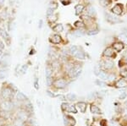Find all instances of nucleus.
<instances>
[{"mask_svg": "<svg viewBox=\"0 0 127 126\" xmlns=\"http://www.w3.org/2000/svg\"><path fill=\"white\" fill-rule=\"evenodd\" d=\"M17 91V88L12 83H4L0 90V98L2 100H14L15 97V94Z\"/></svg>", "mask_w": 127, "mask_h": 126, "instance_id": "nucleus-1", "label": "nucleus"}, {"mask_svg": "<svg viewBox=\"0 0 127 126\" xmlns=\"http://www.w3.org/2000/svg\"><path fill=\"white\" fill-rule=\"evenodd\" d=\"M15 118H17L21 121L26 123L28 121V119L31 118V113L27 110H26V109L20 107V108L16 109V111L15 112Z\"/></svg>", "mask_w": 127, "mask_h": 126, "instance_id": "nucleus-2", "label": "nucleus"}, {"mask_svg": "<svg viewBox=\"0 0 127 126\" xmlns=\"http://www.w3.org/2000/svg\"><path fill=\"white\" fill-rule=\"evenodd\" d=\"M68 85V82H67V80H65L64 78H58L55 79L54 80V84H53V86L54 88L58 89V90H60V89H64Z\"/></svg>", "mask_w": 127, "mask_h": 126, "instance_id": "nucleus-3", "label": "nucleus"}, {"mask_svg": "<svg viewBox=\"0 0 127 126\" xmlns=\"http://www.w3.org/2000/svg\"><path fill=\"white\" fill-rule=\"evenodd\" d=\"M81 68L78 64H76V65H74L69 70L68 75L70 78H75V77H78L81 75Z\"/></svg>", "mask_w": 127, "mask_h": 126, "instance_id": "nucleus-4", "label": "nucleus"}, {"mask_svg": "<svg viewBox=\"0 0 127 126\" xmlns=\"http://www.w3.org/2000/svg\"><path fill=\"white\" fill-rule=\"evenodd\" d=\"M10 64V55L9 53H6L2 55V58H0V67L1 68H8Z\"/></svg>", "mask_w": 127, "mask_h": 126, "instance_id": "nucleus-5", "label": "nucleus"}, {"mask_svg": "<svg viewBox=\"0 0 127 126\" xmlns=\"http://www.w3.org/2000/svg\"><path fill=\"white\" fill-rule=\"evenodd\" d=\"M15 100L16 101H18V102L22 103V102H24V101L29 100V99H28V97H26L23 92H20V91H17V92H16V94H15Z\"/></svg>", "mask_w": 127, "mask_h": 126, "instance_id": "nucleus-6", "label": "nucleus"}, {"mask_svg": "<svg viewBox=\"0 0 127 126\" xmlns=\"http://www.w3.org/2000/svg\"><path fill=\"white\" fill-rule=\"evenodd\" d=\"M64 122L65 126H74L75 125V119L69 115H64Z\"/></svg>", "mask_w": 127, "mask_h": 126, "instance_id": "nucleus-7", "label": "nucleus"}, {"mask_svg": "<svg viewBox=\"0 0 127 126\" xmlns=\"http://www.w3.org/2000/svg\"><path fill=\"white\" fill-rule=\"evenodd\" d=\"M50 42L54 44H59L62 42V37H61L59 34H54V35H53L51 36Z\"/></svg>", "mask_w": 127, "mask_h": 126, "instance_id": "nucleus-8", "label": "nucleus"}, {"mask_svg": "<svg viewBox=\"0 0 127 126\" xmlns=\"http://www.w3.org/2000/svg\"><path fill=\"white\" fill-rule=\"evenodd\" d=\"M8 68H0V80H5L8 77Z\"/></svg>", "mask_w": 127, "mask_h": 126, "instance_id": "nucleus-9", "label": "nucleus"}, {"mask_svg": "<svg viewBox=\"0 0 127 126\" xmlns=\"http://www.w3.org/2000/svg\"><path fill=\"white\" fill-rule=\"evenodd\" d=\"M122 10H123L122 9V5H120V4H116L112 9L113 13L115 14V15H121V14H122Z\"/></svg>", "mask_w": 127, "mask_h": 126, "instance_id": "nucleus-10", "label": "nucleus"}, {"mask_svg": "<svg viewBox=\"0 0 127 126\" xmlns=\"http://www.w3.org/2000/svg\"><path fill=\"white\" fill-rule=\"evenodd\" d=\"M76 107H78V109L81 113H85L86 110H87V103L84 102V101H79V102H77Z\"/></svg>", "mask_w": 127, "mask_h": 126, "instance_id": "nucleus-11", "label": "nucleus"}, {"mask_svg": "<svg viewBox=\"0 0 127 126\" xmlns=\"http://www.w3.org/2000/svg\"><path fill=\"white\" fill-rule=\"evenodd\" d=\"M113 48H114V49L115 51H117V52H120V51L124 48V44L121 43L120 42H114V43L113 44Z\"/></svg>", "mask_w": 127, "mask_h": 126, "instance_id": "nucleus-12", "label": "nucleus"}, {"mask_svg": "<svg viewBox=\"0 0 127 126\" xmlns=\"http://www.w3.org/2000/svg\"><path fill=\"white\" fill-rule=\"evenodd\" d=\"M1 36L3 38V40L5 41L6 43H7V44H9V42H10V36H9V33H8L7 30H3V32H2Z\"/></svg>", "mask_w": 127, "mask_h": 126, "instance_id": "nucleus-13", "label": "nucleus"}, {"mask_svg": "<svg viewBox=\"0 0 127 126\" xmlns=\"http://www.w3.org/2000/svg\"><path fill=\"white\" fill-rule=\"evenodd\" d=\"M126 86H127L126 81L125 80H123V79H120V80H119L117 82L115 83V86L118 87V88H123V87H126Z\"/></svg>", "mask_w": 127, "mask_h": 126, "instance_id": "nucleus-14", "label": "nucleus"}, {"mask_svg": "<svg viewBox=\"0 0 127 126\" xmlns=\"http://www.w3.org/2000/svg\"><path fill=\"white\" fill-rule=\"evenodd\" d=\"M103 55L105 57H113L114 55V50H113L112 48H107L103 52Z\"/></svg>", "mask_w": 127, "mask_h": 126, "instance_id": "nucleus-15", "label": "nucleus"}, {"mask_svg": "<svg viewBox=\"0 0 127 126\" xmlns=\"http://www.w3.org/2000/svg\"><path fill=\"white\" fill-rule=\"evenodd\" d=\"M74 57H75V58H78V59L83 60V59H85V53H84L83 51L78 49V51H77L76 53H75V55H74Z\"/></svg>", "mask_w": 127, "mask_h": 126, "instance_id": "nucleus-16", "label": "nucleus"}, {"mask_svg": "<svg viewBox=\"0 0 127 126\" xmlns=\"http://www.w3.org/2000/svg\"><path fill=\"white\" fill-rule=\"evenodd\" d=\"M53 30H54L55 32H62L64 30V26L62 24H57L56 25H54V27H53Z\"/></svg>", "mask_w": 127, "mask_h": 126, "instance_id": "nucleus-17", "label": "nucleus"}, {"mask_svg": "<svg viewBox=\"0 0 127 126\" xmlns=\"http://www.w3.org/2000/svg\"><path fill=\"white\" fill-rule=\"evenodd\" d=\"M91 112L94 114H99V113H101V110H100L99 107H97V106H95V105H92L91 106Z\"/></svg>", "mask_w": 127, "mask_h": 126, "instance_id": "nucleus-18", "label": "nucleus"}, {"mask_svg": "<svg viewBox=\"0 0 127 126\" xmlns=\"http://www.w3.org/2000/svg\"><path fill=\"white\" fill-rule=\"evenodd\" d=\"M76 98H77L76 95L74 94V93H68V94L66 95V99L69 101H75L76 100Z\"/></svg>", "mask_w": 127, "mask_h": 126, "instance_id": "nucleus-19", "label": "nucleus"}, {"mask_svg": "<svg viewBox=\"0 0 127 126\" xmlns=\"http://www.w3.org/2000/svg\"><path fill=\"white\" fill-rule=\"evenodd\" d=\"M104 67H105V69H107V70H110V69H112L113 67H114V63L110 60L105 61V62H104Z\"/></svg>", "mask_w": 127, "mask_h": 126, "instance_id": "nucleus-20", "label": "nucleus"}, {"mask_svg": "<svg viewBox=\"0 0 127 126\" xmlns=\"http://www.w3.org/2000/svg\"><path fill=\"white\" fill-rule=\"evenodd\" d=\"M75 14H76V15H80V14L82 13V11L84 9V6L81 4H78L75 6Z\"/></svg>", "mask_w": 127, "mask_h": 126, "instance_id": "nucleus-21", "label": "nucleus"}, {"mask_svg": "<svg viewBox=\"0 0 127 126\" xmlns=\"http://www.w3.org/2000/svg\"><path fill=\"white\" fill-rule=\"evenodd\" d=\"M45 74H46V78H48V77H51L53 76V68L50 66H48L46 68V72H45Z\"/></svg>", "mask_w": 127, "mask_h": 126, "instance_id": "nucleus-22", "label": "nucleus"}, {"mask_svg": "<svg viewBox=\"0 0 127 126\" xmlns=\"http://www.w3.org/2000/svg\"><path fill=\"white\" fill-rule=\"evenodd\" d=\"M78 47H76V46H75V45H73V46H71L70 48H69V53L70 54H72V55L74 56L75 53H76V52L78 51Z\"/></svg>", "mask_w": 127, "mask_h": 126, "instance_id": "nucleus-23", "label": "nucleus"}, {"mask_svg": "<svg viewBox=\"0 0 127 126\" xmlns=\"http://www.w3.org/2000/svg\"><path fill=\"white\" fill-rule=\"evenodd\" d=\"M106 18H107V20L108 21H110L111 23H117V22H120V20L118 19H116L115 17H113V16L109 15H106Z\"/></svg>", "mask_w": 127, "mask_h": 126, "instance_id": "nucleus-24", "label": "nucleus"}, {"mask_svg": "<svg viewBox=\"0 0 127 126\" xmlns=\"http://www.w3.org/2000/svg\"><path fill=\"white\" fill-rule=\"evenodd\" d=\"M67 112H69V113H77V109H76V107H75V106H74V105H69Z\"/></svg>", "mask_w": 127, "mask_h": 126, "instance_id": "nucleus-25", "label": "nucleus"}, {"mask_svg": "<svg viewBox=\"0 0 127 126\" xmlns=\"http://www.w3.org/2000/svg\"><path fill=\"white\" fill-rule=\"evenodd\" d=\"M119 38H120V41H122L125 44H127V34L126 33H122L119 36Z\"/></svg>", "mask_w": 127, "mask_h": 126, "instance_id": "nucleus-26", "label": "nucleus"}, {"mask_svg": "<svg viewBox=\"0 0 127 126\" xmlns=\"http://www.w3.org/2000/svg\"><path fill=\"white\" fill-rule=\"evenodd\" d=\"M87 13H88V15H91V16H93V15H95V14H96V12H95V9H94V8L93 7V6H88V8H87Z\"/></svg>", "mask_w": 127, "mask_h": 126, "instance_id": "nucleus-27", "label": "nucleus"}, {"mask_svg": "<svg viewBox=\"0 0 127 126\" xmlns=\"http://www.w3.org/2000/svg\"><path fill=\"white\" fill-rule=\"evenodd\" d=\"M54 79H53V76L51 77H48V78L46 79V82H47V85H48V86H53V84H54Z\"/></svg>", "mask_w": 127, "mask_h": 126, "instance_id": "nucleus-28", "label": "nucleus"}, {"mask_svg": "<svg viewBox=\"0 0 127 126\" xmlns=\"http://www.w3.org/2000/svg\"><path fill=\"white\" fill-rule=\"evenodd\" d=\"M98 76L101 79H103V80H107V78H108L107 74H106V72H104V71H100L99 74H98Z\"/></svg>", "mask_w": 127, "mask_h": 126, "instance_id": "nucleus-29", "label": "nucleus"}, {"mask_svg": "<svg viewBox=\"0 0 127 126\" xmlns=\"http://www.w3.org/2000/svg\"><path fill=\"white\" fill-rule=\"evenodd\" d=\"M48 20L51 22V23H54V22H55L57 20V19H58V15H50V16H48Z\"/></svg>", "mask_w": 127, "mask_h": 126, "instance_id": "nucleus-30", "label": "nucleus"}, {"mask_svg": "<svg viewBox=\"0 0 127 126\" xmlns=\"http://www.w3.org/2000/svg\"><path fill=\"white\" fill-rule=\"evenodd\" d=\"M69 103L68 102H63L62 105H61V110L63 112H66L67 109H68V107H69Z\"/></svg>", "mask_w": 127, "mask_h": 126, "instance_id": "nucleus-31", "label": "nucleus"}, {"mask_svg": "<svg viewBox=\"0 0 127 126\" xmlns=\"http://www.w3.org/2000/svg\"><path fill=\"white\" fill-rule=\"evenodd\" d=\"M74 35L75 36H81L84 35V32L81 30H77L75 31H74Z\"/></svg>", "mask_w": 127, "mask_h": 126, "instance_id": "nucleus-32", "label": "nucleus"}, {"mask_svg": "<svg viewBox=\"0 0 127 126\" xmlns=\"http://www.w3.org/2000/svg\"><path fill=\"white\" fill-rule=\"evenodd\" d=\"M98 33V30L97 29H95V30H91L87 32V34L89 36H94V35H97Z\"/></svg>", "mask_w": 127, "mask_h": 126, "instance_id": "nucleus-33", "label": "nucleus"}, {"mask_svg": "<svg viewBox=\"0 0 127 126\" xmlns=\"http://www.w3.org/2000/svg\"><path fill=\"white\" fill-rule=\"evenodd\" d=\"M27 69H28V65H27V64H24V65L21 67V70H20V72H21V74L22 75L26 74Z\"/></svg>", "mask_w": 127, "mask_h": 126, "instance_id": "nucleus-34", "label": "nucleus"}, {"mask_svg": "<svg viewBox=\"0 0 127 126\" xmlns=\"http://www.w3.org/2000/svg\"><path fill=\"white\" fill-rule=\"evenodd\" d=\"M96 84H97V86H102V87H104V86H106L105 83L103 82V81H101V80H96Z\"/></svg>", "mask_w": 127, "mask_h": 126, "instance_id": "nucleus-35", "label": "nucleus"}, {"mask_svg": "<svg viewBox=\"0 0 127 126\" xmlns=\"http://www.w3.org/2000/svg\"><path fill=\"white\" fill-rule=\"evenodd\" d=\"M49 8L54 10L55 9H57V8H58V4H57L56 3H54V2H53V3H50V5H49Z\"/></svg>", "mask_w": 127, "mask_h": 126, "instance_id": "nucleus-36", "label": "nucleus"}, {"mask_svg": "<svg viewBox=\"0 0 127 126\" xmlns=\"http://www.w3.org/2000/svg\"><path fill=\"white\" fill-rule=\"evenodd\" d=\"M54 15V9H50V8H48V11H47V15L50 16V15Z\"/></svg>", "mask_w": 127, "mask_h": 126, "instance_id": "nucleus-37", "label": "nucleus"}, {"mask_svg": "<svg viewBox=\"0 0 127 126\" xmlns=\"http://www.w3.org/2000/svg\"><path fill=\"white\" fill-rule=\"evenodd\" d=\"M75 25L76 27H83L84 26V24L82 23V22H80V21H76L75 23Z\"/></svg>", "mask_w": 127, "mask_h": 126, "instance_id": "nucleus-38", "label": "nucleus"}, {"mask_svg": "<svg viewBox=\"0 0 127 126\" xmlns=\"http://www.w3.org/2000/svg\"><path fill=\"white\" fill-rule=\"evenodd\" d=\"M120 75L123 76V77H127V70H122L120 72Z\"/></svg>", "mask_w": 127, "mask_h": 126, "instance_id": "nucleus-39", "label": "nucleus"}, {"mask_svg": "<svg viewBox=\"0 0 127 126\" xmlns=\"http://www.w3.org/2000/svg\"><path fill=\"white\" fill-rule=\"evenodd\" d=\"M47 93H48V96H49V97H55L57 96V95H54V93H52V92H51V91H47Z\"/></svg>", "mask_w": 127, "mask_h": 126, "instance_id": "nucleus-40", "label": "nucleus"}, {"mask_svg": "<svg viewBox=\"0 0 127 126\" xmlns=\"http://www.w3.org/2000/svg\"><path fill=\"white\" fill-rule=\"evenodd\" d=\"M4 48V43L0 40V50H3Z\"/></svg>", "mask_w": 127, "mask_h": 126, "instance_id": "nucleus-41", "label": "nucleus"}, {"mask_svg": "<svg viewBox=\"0 0 127 126\" xmlns=\"http://www.w3.org/2000/svg\"><path fill=\"white\" fill-rule=\"evenodd\" d=\"M126 93L124 92V93H122V94L120 96V99H125V98H126Z\"/></svg>", "mask_w": 127, "mask_h": 126, "instance_id": "nucleus-42", "label": "nucleus"}, {"mask_svg": "<svg viewBox=\"0 0 127 126\" xmlns=\"http://www.w3.org/2000/svg\"><path fill=\"white\" fill-rule=\"evenodd\" d=\"M108 79L109 80H114V76H113V75H110V76H108Z\"/></svg>", "mask_w": 127, "mask_h": 126, "instance_id": "nucleus-43", "label": "nucleus"}, {"mask_svg": "<svg viewBox=\"0 0 127 126\" xmlns=\"http://www.w3.org/2000/svg\"><path fill=\"white\" fill-rule=\"evenodd\" d=\"M5 3V0H0V7H3Z\"/></svg>", "mask_w": 127, "mask_h": 126, "instance_id": "nucleus-44", "label": "nucleus"}, {"mask_svg": "<svg viewBox=\"0 0 127 126\" xmlns=\"http://www.w3.org/2000/svg\"><path fill=\"white\" fill-rule=\"evenodd\" d=\"M34 87L36 89V90H37V89L39 88V87H38V83H37V81H35V82H34Z\"/></svg>", "mask_w": 127, "mask_h": 126, "instance_id": "nucleus-45", "label": "nucleus"}, {"mask_svg": "<svg viewBox=\"0 0 127 126\" xmlns=\"http://www.w3.org/2000/svg\"><path fill=\"white\" fill-rule=\"evenodd\" d=\"M3 29H2V28L1 27H0V36H1V35H2V32H3Z\"/></svg>", "mask_w": 127, "mask_h": 126, "instance_id": "nucleus-46", "label": "nucleus"}, {"mask_svg": "<svg viewBox=\"0 0 127 126\" xmlns=\"http://www.w3.org/2000/svg\"><path fill=\"white\" fill-rule=\"evenodd\" d=\"M42 20H40V25H39V28L42 27Z\"/></svg>", "mask_w": 127, "mask_h": 126, "instance_id": "nucleus-47", "label": "nucleus"}, {"mask_svg": "<svg viewBox=\"0 0 127 126\" xmlns=\"http://www.w3.org/2000/svg\"><path fill=\"white\" fill-rule=\"evenodd\" d=\"M3 50H0V57H1L2 55H3Z\"/></svg>", "mask_w": 127, "mask_h": 126, "instance_id": "nucleus-48", "label": "nucleus"}, {"mask_svg": "<svg viewBox=\"0 0 127 126\" xmlns=\"http://www.w3.org/2000/svg\"><path fill=\"white\" fill-rule=\"evenodd\" d=\"M126 31H127V28H126Z\"/></svg>", "mask_w": 127, "mask_h": 126, "instance_id": "nucleus-49", "label": "nucleus"}, {"mask_svg": "<svg viewBox=\"0 0 127 126\" xmlns=\"http://www.w3.org/2000/svg\"><path fill=\"white\" fill-rule=\"evenodd\" d=\"M0 101H1V100H0Z\"/></svg>", "mask_w": 127, "mask_h": 126, "instance_id": "nucleus-50", "label": "nucleus"}]
</instances>
